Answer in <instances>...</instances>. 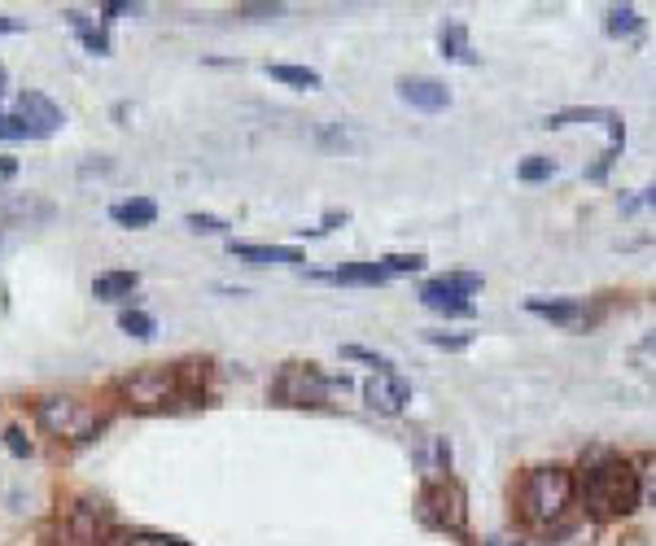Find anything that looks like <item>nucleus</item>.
Listing matches in <instances>:
<instances>
[{
  "instance_id": "nucleus-1",
  "label": "nucleus",
  "mask_w": 656,
  "mask_h": 546,
  "mask_svg": "<svg viewBox=\"0 0 656 546\" xmlns=\"http://www.w3.org/2000/svg\"><path fill=\"white\" fill-rule=\"evenodd\" d=\"M578 498H583L586 516L595 520H617V516H630L644 498V481L639 473L626 464V459H595L586 464L583 477H578Z\"/></svg>"
},
{
  "instance_id": "nucleus-2",
  "label": "nucleus",
  "mask_w": 656,
  "mask_h": 546,
  "mask_svg": "<svg viewBox=\"0 0 656 546\" xmlns=\"http://www.w3.org/2000/svg\"><path fill=\"white\" fill-rule=\"evenodd\" d=\"M578 494V477L569 468H534L521 481V516L538 529L556 525Z\"/></svg>"
},
{
  "instance_id": "nucleus-3",
  "label": "nucleus",
  "mask_w": 656,
  "mask_h": 546,
  "mask_svg": "<svg viewBox=\"0 0 656 546\" xmlns=\"http://www.w3.org/2000/svg\"><path fill=\"white\" fill-rule=\"evenodd\" d=\"M114 390H119L123 407L141 411V415L175 407L184 398V385H180V372L175 367H141V372L123 376Z\"/></svg>"
},
{
  "instance_id": "nucleus-4",
  "label": "nucleus",
  "mask_w": 656,
  "mask_h": 546,
  "mask_svg": "<svg viewBox=\"0 0 656 546\" xmlns=\"http://www.w3.org/2000/svg\"><path fill=\"white\" fill-rule=\"evenodd\" d=\"M36 419H40L44 433L67 437V442H88V437L101 428V419L83 407L79 398H71V394H44V398L36 403Z\"/></svg>"
},
{
  "instance_id": "nucleus-5",
  "label": "nucleus",
  "mask_w": 656,
  "mask_h": 546,
  "mask_svg": "<svg viewBox=\"0 0 656 546\" xmlns=\"http://www.w3.org/2000/svg\"><path fill=\"white\" fill-rule=\"evenodd\" d=\"M337 385L346 390V376L342 381H329L315 363H285L281 376L272 381V394L285 407H320L329 398V390H337Z\"/></svg>"
},
{
  "instance_id": "nucleus-6",
  "label": "nucleus",
  "mask_w": 656,
  "mask_h": 546,
  "mask_svg": "<svg viewBox=\"0 0 656 546\" xmlns=\"http://www.w3.org/2000/svg\"><path fill=\"white\" fill-rule=\"evenodd\" d=\"M421 512H425L430 525L446 529V534H460L468 525V494L455 477H434L421 489Z\"/></svg>"
},
{
  "instance_id": "nucleus-7",
  "label": "nucleus",
  "mask_w": 656,
  "mask_h": 546,
  "mask_svg": "<svg viewBox=\"0 0 656 546\" xmlns=\"http://www.w3.org/2000/svg\"><path fill=\"white\" fill-rule=\"evenodd\" d=\"M62 529H67V538L79 546H105L110 529H114V520H110V512H105L101 503H92V498H74L71 507H67V516H62Z\"/></svg>"
},
{
  "instance_id": "nucleus-8",
  "label": "nucleus",
  "mask_w": 656,
  "mask_h": 546,
  "mask_svg": "<svg viewBox=\"0 0 656 546\" xmlns=\"http://www.w3.org/2000/svg\"><path fill=\"white\" fill-rule=\"evenodd\" d=\"M407 398H412V390H407V381L398 372H372L364 381V403L376 415H398L407 407Z\"/></svg>"
},
{
  "instance_id": "nucleus-9",
  "label": "nucleus",
  "mask_w": 656,
  "mask_h": 546,
  "mask_svg": "<svg viewBox=\"0 0 656 546\" xmlns=\"http://www.w3.org/2000/svg\"><path fill=\"white\" fill-rule=\"evenodd\" d=\"M22 123H27V132H31V140L40 136H53L58 128H62V110L44 97V92H22L18 97V110H13Z\"/></svg>"
},
{
  "instance_id": "nucleus-10",
  "label": "nucleus",
  "mask_w": 656,
  "mask_h": 546,
  "mask_svg": "<svg viewBox=\"0 0 656 546\" xmlns=\"http://www.w3.org/2000/svg\"><path fill=\"white\" fill-rule=\"evenodd\" d=\"M525 311H529V315H538V320L565 324V328H583L586 320H591V315H586L583 297H552V302H547V297H529V302H525Z\"/></svg>"
},
{
  "instance_id": "nucleus-11",
  "label": "nucleus",
  "mask_w": 656,
  "mask_h": 546,
  "mask_svg": "<svg viewBox=\"0 0 656 546\" xmlns=\"http://www.w3.org/2000/svg\"><path fill=\"white\" fill-rule=\"evenodd\" d=\"M398 97H403L412 110H425V114H437V110L451 105V92H446V83H437V79H398Z\"/></svg>"
},
{
  "instance_id": "nucleus-12",
  "label": "nucleus",
  "mask_w": 656,
  "mask_h": 546,
  "mask_svg": "<svg viewBox=\"0 0 656 546\" xmlns=\"http://www.w3.org/2000/svg\"><path fill=\"white\" fill-rule=\"evenodd\" d=\"M232 259L254 263V267H290V263H302V254L290 250V245H236V241H232Z\"/></svg>"
},
{
  "instance_id": "nucleus-13",
  "label": "nucleus",
  "mask_w": 656,
  "mask_h": 546,
  "mask_svg": "<svg viewBox=\"0 0 656 546\" xmlns=\"http://www.w3.org/2000/svg\"><path fill=\"white\" fill-rule=\"evenodd\" d=\"M482 289V275H468V272H451V275H437L421 289V297H473Z\"/></svg>"
},
{
  "instance_id": "nucleus-14",
  "label": "nucleus",
  "mask_w": 656,
  "mask_h": 546,
  "mask_svg": "<svg viewBox=\"0 0 656 546\" xmlns=\"http://www.w3.org/2000/svg\"><path fill=\"white\" fill-rule=\"evenodd\" d=\"M110 219H114L119 228H149V223L158 219V205L149 202V198H128V202L110 205Z\"/></svg>"
},
{
  "instance_id": "nucleus-15",
  "label": "nucleus",
  "mask_w": 656,
  "mask_h": 546,
  "mask_svg": "<svg viewBox=\"0 0 656 546\" xmlns=\"http://www.w3.org/2000/svg\"><path fill=\"white\" fill-rule=\"evenodd\" d=\"M137 284H141L137 272H101L92 280V293H97L101 302H119V297H132Z\"/></svg>"
},
{
  "instance_id": "nucleus-16",
  "label": "nucleus",
  "mask_w": 656,
  "mask_h": 546,
  "mask_svg": "<svg viewBox=\"0 0 656 546\" xmlns=\"http://www.w3.org/2000/svg\"><path fill=\"white\" fill-rule=\"evenodd\" d=\"M437 44H442V58H451V62H477V53H473V44H468V27H464V22H446V27H442V36H437Z\"/></svg>"
},
{
  "instance_id": "nucleus-17",
  "label": "nucleus",
  "mask_w": 656,
  "mask_h": 546,
  "mask_svg": "<svg viewBox=\"0 0 656 546\" xmlns=\"http://www.w3.org/2000/svg\"><path fill=\"white\" fill-rule=\"evenodd\" d=\"M639 27H644V18H639V9H635V4H613V9H608V18H604V31H608L613 40L635 36Z\"/></svg>"
},
{
  "instance_id": "nucleus-18",
  "label": "nucleus",
  "mask_w": 656,
  "mask_h": 546,
  "mask_svg": "<svg viewBox=\"0 0 656 546\" xmlns=\"http://www.w3.org/2000/svg\"><path fill=\"white\" fill-rule=\"evenodd\" d=\"M385 275L390 272L381 263H351V267L324 275V280H333V284H385Z\"/></svg>"
},
{
  "instance_id": "nucleus-19",
  "label": "nucleus",
  "mask_w": 656,
  "mask_h": 546,
  "mask_svg": "<svg viewBox=\"0 0 656 546\" xmlns=\"http://www.w3.org/2000/svg\"><path fill=\"white\" fill-rule=\"evenodd\" d=\"M268 74L276 83H290V88H320V70L311 67H285V62H276V67H268Z\"/></svg>"
},
{
  "instance_id": "nucleus-20",
  "label": "nucleus",
  "mask_w": 656,
  "mask_h": 546,
  "mask_svg": "<svg viewBox=\"0 0 656 546\" xmlns=\"http://www.w3.org/2000/svg\"><path fill=\"white\" fill-rule=\"evenodd\" d=\"M556 175V162L552 158H525L521 166H516V180H525V184H543V180H552Z\"/></svg>"
},
{
  "instance_id": "nucleus-21",
  "label": "nucleus",
  "mask_w": 656,
  "mask_h": 546,
  "mask_svg": "<svg viewBox=\"0 0 656 546\" xmlns=\"http://www.w3.org/2000/svg\"><path fill=\"white\" fill-rule=\"evenodd\" d=\"M119 328H123L128 337H141V342H145V337H153L158 324H153V315H145V311H123V315H119Z\"/></svg>"
},
{
  "instance_id": "nucleus-22",
  "label": "nucleus",
  "mask_w": 656,
  "mask_h": 546,
  "mask_svg": "<svg viewBox=\"0 0 656 546\" xmlns=\"http://www.w3.org/2000/svg\"><path fill=\"white\" fill-rule=\"evenodd\" d=\"M430 311L437 315H460V320H468L473 315V302H464V297H421Z\"/></svg>"
},
{
  "instance_id": "nucleus-23",
  "label": "nucleus",
  "mask_w": 656,
  "mask_h": 546,
  "mask_svg": "<svg viewBox=\"0 0 656 546\" xmlns=\"http://www.w3.org/2000/svg\"><path fill=\"white\" fill-rule=\"evenodd\" d=\"M123 546H189L184 538H175V534H153V529H137V534H128Z\"/></svg>"
},
{
  "instance_id": "nucleus-24",
  "label": "nucleus",
  "mask_w": 656,
  "mask_h": 546,
  "mask_svg": "<svg viewBox=\"0 0 656 546\" xmlns=\"http://www.w3.org/2000/svg\"><path fill=\"white\" fill-rule=\"evenodd\" d=\"M67 18H71L74 27L83 31V44H88L92 53H105V49H110V40H105V31H97V27H88V18H83V13H74V9H71Z\"/></svg>"
},
{
  "instance_id": "nucleus-25",
  "label": "nucleus",
  "mask_w": 656,
  "mask_h": 546,
  "mask_svg": "<svg viewBox=\"0 0 656 546\" xmlns=\"http://www.w3.org/2000/svg\"><path fill=\"white\" fill-rule=\"evenodd\" d=\"M381 267L385 272H421L425 267V254H390V259H381Z\"/></svg>"
},
{
  "instance_id": "nucleus-26",
  "label": "nucleus",
  "mask_w": 656,
  "mask_h": 546,
  "mask_svg": "<svg viewBox=\"0 0 656 546\" xmlns=\"http://www.w3.org/2000/svg\"><path fill=\"white\" fill-rule=\"evenodd\" d=\"M184 223H189L193 232H206V236H215V232H228V223H223V219H215V214H189Z\"/></svg>"
},
{
  "instance_id": "nucleus-27",
  "label": "nucleus",
  "mask_w": 656,
  "mask_h": 546,
  "mask_svg": "<svg viewBox=\"0 0 656 546\" xmlns=\"http://www.w3.org/2000/svg\"><path fill=\"white\" fill-rule=\"evenodd\" d=\"M0 140H31V132L18 114H0Z\"/></svg>"
},
{
  "instance_id": "nucleus-28",
  "label": "nucleus",
  "mask_w": 656,
  "mask_h": 546,
  "mask_svg": "<svg viewBox=\"0 0 656 546\" xmlns=\"http://www.w3.org/2000/svg\"><path fill=\"white\" fill-rule=\"evenodd\" d=\"M236 13H241V18H250V22H263V18H281V13H285V4H241Z\"/></svg>"
},
{
  "instance_id": "nucleus-29",
  "label": "nucleus",
  "mask_w": 656,
  "mask_h": 546,
  "mask_svg": "<svg viewBox=\"0 0 656 546\" xmlns=\"http://www.w3.org/2000/svg\"><path fill=\"white\" fill-rule=\"evenodd\" d=\"M4 446H9L18 459H22V455H31V442L22 437V428H4Z\"/></svg>"
},
{
  "instance_id": "nucleus-30",
  "label": "nucleus",
  "mask_w": 656,
  "mask_h": 546,
  "mask_svg": "<svg viewBox=\"0 0 656 546\" xmlns=\"http://www.w3.org/2000/svg\"><path fill=\"white\" fill-rule=\"evenodd\" d=\"M425 342L430 345H442V350H464L468 337H446V333H425Z\"/></svg>"
},
{
  "instance_id": "nucleus-31",
  "label": "nucleus",
  "mask_w": 656,
  "mask_h": 546,
  "mask_svg": "<svg viewBox=\"0 0 656 546\" xmlns=\"http://www.w3.org/2000/svg\"><path fill=\"white\" fill-rule=\"evenodd\" d=\"M137 9H141V4H128V0H110V4H105L110 18H119V13H137Z\"/></svg>"
},
{
  "instance_id": "nucleus-32",
  "label": "nucleus",
  "mask_w": 656,
  "mask_h": 546,
  "mask_svg": "<svg viewBox=\"0 0 656 546\" xmlns=\"http://www.w3.org/2000/svg\"><path fill=\"white\" fill-rule=\"evenodd\" d=\"M486 546H529V543H525L521 534H495V538H491Z\"/></svg>"
},
{
  "instance_id": "nucleus-33",
  "label": "nucleus",
  "mask_w": 656,
  "mask_h": 546,
  "mask_svg": "<svg viewBox=\"0 0 656 546\" xmlns=\"http://www.w3.org/2000/svg\"><path fill=\"white\" fill-rule=\"evenodd\" d=\"M644 354H656V333H648V337H644Z\"/></svg>"
},
{
  "instance_id": "nucleus-34",
  "label": "nucleus",
  "mask_w": 656,
  "mask_h": 546,
  "mask_svg": "<svg viewBox=\"0 0 656 546\" xmlns=\"http://www.w3.org/2000/svg\"><path fill=\"white\" fill-rule=\"evenodd\" d=\"M0 31H13V22H9V18H0Z\"/></svg>"
},
{
  "instance_id": "nucleus-35",
  "label": "nucleus",
  "mask_w": 656,
  "mask_h": 546,
  "mask_svg": "<svg viewBox=\"0 0 656 546\" xmlns=\"http://www.w3.org/2000/svg\"><path fill=\"white\" fill-rule=\"evenodd\" d=\"M644 202H648V205H656V189H653V193H648V198H644Z\"/></svg>"
},
{
  "instance_id": "nucleus-36",
  "label": "nucleus",
  "mask_w": 656,
  "mask_h": 546,
  "mask_svg": "<svg viewBox=\"0 0 656 546\" xmlns=\"http://www.w3.org/2000/svg\"><path fill=\"white\" fill-rule=\"evenodd\" d=\"M648 494H653V503H656V481H653V489H648Z\"/></svg>"
},
{
  "instance_id": "nucleus-37",
  "label": "nucleus",
  "mask_w": 656,
  "mask_h": 546,
  "mask_svg": "<svg viewBox=\"0 0 656 546\" xmlns=\"http://www.w3.org/2000/svg\"><path fill=\"white\" fill-rule=\"evenodd\" d=\"M0 79H4V70H0Z\"/></svg>"
}]
</instances>
